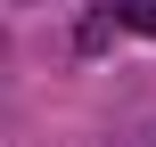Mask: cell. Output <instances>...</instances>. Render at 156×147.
I'll return each instance as SVG.
<instances>
[{
	"mask_svg": "<svg viewBox=\"0 0 156 147\" xmlns=\"http://www.w3.org/2000/svg\"><path fill=\"white\" fill-rule=\"evenodd\" d=\"M115 8V25H132V33H156V0H107Z\"/></svg>",
	"mask_w": 156,
	"mask_h": 147,
	"instance_id": "6da1fadb",
	"label": "cell"
}]
</instances>
